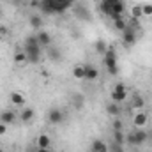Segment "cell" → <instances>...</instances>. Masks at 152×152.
<instances>
[{"label":"cell","mask_w":152,"mask_h":152,"mask_svg":"<svg viewBox=\"0 0 152 152\" xmlns=\"http://www.w3.org/2000/svg\"><path fill=\"white\" fill-rule=\"evenodd\" d=\"M76 0H41V11L42 14H60L71 9Z\"/></svg>","instance_id":"6da1fadb"},{"label":"cell","mask_w":152,"mask_h":152,"mask_svg":"<svg viewBox=\"0 0 152 152\" xmlns=\"http://www.w3.org/2000/svg\"><path fill=\"white\" fill-rule=\"evenodd\" d=\"M127 99V87L124 85V83H117L113 87V90H112V101L113 103H124Z\"/></svg>","instance_id":"7a4b0ae2"},{"label":"cell","mask_w":152,"mask_h":152,"mask_svg":"<svg viewBox=\"0 0 152 152\" xmlns=\"http://www.w3.org/2000/svg\"><path fill=\"white\" fill-rule=\"evenodd\" d=\"M41 50H42V48H39V46H28V44H25L23 51H25V55H27V62H30V64H39V62H41Z\"/></svg>","instance_id":"3957f363"},{"label":"cell","mask_w":152,"mask_h":152,"mask_svg":"<svg viewBox=\"0 0 152 152\" xmlns=\"http://www.w3.org/2000/svg\"><path fill=\"white\" fill-rule=\"evenodd\" d=\"M103 62H104L106 69H113V67H118V60H117V51H115L113 46H108L106 53L103 55Z\"/></svg>","instance_id":"277c9868"},{"label":"cell","mask_w":152,"mask_h":152,"mask_svg":"<svg viewBox=\"0 0 152 152\" xmlns=\"http://www.w3.org/2000/svg\"><path fill=\"white\" fill-rule=\"evenodd\" d=\"M122 44L127 46V48H131V46L136 44V30H134V27L129 25V23H127V28L122 32Z\"/></svg>","instance_id":"5b68a950"},{"label":"cell","mask_w":152,"mask_h":152,"mask_svg":"<svg viewBox=\"0 0 152 152\" xmlns=\"http://www.w3.org/2000/svg\"><path fill=\"white\" fill-rule=\"evenodd\" d=\"M48 122L50 124H53V126H57V124H60L62 120H64V112L62 110H58V108H51L50 112H48Z\"/></svg>","instance_id":"8992f818"},{"label":"cell","mask_w":152,"mask_h":152,"mask_svg":"<svg viewBox=\"0 0 152 152\" xmlns=\"http://www.w3.org/2000/svg\"><path fill=\"white\" fill-rule=\"evenodd\" d=\"M147 122H149V117L145 112H138V113L133 115V126L136 129H142V127H147Z\"/></svg>","instance_id":"52a82bcc"},{"label":"cell","mask_w":152,"mask_h":152,"mask_svg":"<svg viewBox=\"0 0 152 152\" xmlns=\"http://www.w3.org/2000/svg\"><path fill=\"white\" fill-rule=\"evenodd\" d=\"M73 9H75L76 20H83V21H88V20H90V12H88V9H87L85 5L75 4V5H73Z\"/></svg>","instance_id":"ba28073f"},{"label":"cell","mask_w":152,"mask_h":152,"mask_svg":"<svg viewBox=\"0 0 152 152\" xmlns=\"http://www.w3.org/2000/svg\"><path fill=\"white\" fill-rule=\"evenodd\" d=\"M36 36H37V41H39V46H41V48L51 46V36H50L46 30H39Z\"/></svg>","instance_id":"9c48e42d"},{"label":"cell","mask_w":152,"mask_h":152,"mask_svg":"<svg viewBox=\"0 0 152 152\" xmlns=\"http://www.w3.org/2000/svg\"><path fill=\"white\" fill-rule=\"evenodd\" d=\"M112 20H113L115 30H118V32H124V30L127 28V21L124 20V16H122V14H113V16H112Z\"/></svg>","instance_id":"30bf717a"},{"label":"cell","mask_w":152,"mask_h":152,"mask_svg":"<svg viewBox=\"0 0 152 152\" xmlns=\"http://www.w3.org/2000/svg\"><path fill=\"white\" fill-rule=\"evenodd\" d=\"M110 4H112L110 16H113V14H124V11H126V2L124 0H110Z\"/></svg>","instance_id":"8fae6325"},{"label":"cell","mask_w":152,"mask_h":152,"mask_svg":"<svg viewBox=\"0 0 152 152\" xmlns=\"http://www.w3.org/2000/svg\"><path fill=\"white\" fill-rule=\"evenodd\" d=\"M46 57H48L51 62H58V60L62 58V53H60V50H58L57 46H48V48H46Z\"/></svg>","instance_id":"7c38bea8"},{"label":"cell","mask_w":152,"mask_h":152,"mask_svg":"<svg viewBox=\"0 0 152 152\" xmlns=\"http://www.w3.org/2000/svg\"><path fill=\"white\" fill-rule=\"evenodd\" d=\"M9 99H11V103H12L14 106H20V108H23V106H25V103H27L25 96H23V94H20V92H11Z\"/></svg>","instance_id":"4fadbf2b"},{"label":"cell","mask_w":152,"mask_h":152,"mask_svg":"<svg viewBox=\"0 0 152 152\" xmlns=\"http://www.w3.org/2000/svg\"><path fill=\"white\" fill-rule=\"evenodd\" d=\"M14 120H16V113H14V112H11V110L0 112V122H2V124L9 126V124H12Z\"/></svg>","instance_id":"5bb4252c"},{"label":"cell","mask_w":152,"mask_h":152,"mask_svg":"<svg viewBox=\"0 0 152 152\" xmlns=\"http://www.w3.org/2000/svg\"><path fill=\"white\" fill-rule=\"evenodd\" d=\"M131 106L142 112V110H143V106H145V99H143L138 92H134V94H133V97H131Z\"/></svg>","instance_id":"9a60e30c"},{"label":"cell","mask_w":152,"mask_h":152,"mask_svg":"<svg viewBox=\"0 0 152 152\" xmlns=\"http://www.w3.org/2000/svg\"><path fill=\"white\" fill-rule=\"evenodd\" d=\"M97 76H99V71H97L96 66H90V64L85 66V80L94 81V80H97Z\"/></svg>","instance_id":"2e32d148"},{"label":"cell","mask_w":152,"mask_h":152,"mask_svg":"<svg viewBox=\"0 0 152 152\" xmlns=\"http://www.w3.org/2000/svg\"><path fill=\"white\" fill-rule=\"evenodd\" d=\"M133 133H134V136H136L138 147H140V145H143V143H145V142L149 140V133H147V131H145L143 127H142V129H134Z\"/></svg>","instance_id":"e0dca14e"},{"label":"cell","mask_w":152,"mask_h":152,"mask_svg":"<svg viewBox=\"0 0 152 152\" xmlns=\"http://www.w3.org/2000/svg\"><path fill=\"white\" fill-rule=\"evenodd\" d=\"M120 112H122V110H120V104H118V103H113V101H112V103H110V104H106V113L110 115V117H120Z\"/></svg>","instance_id":"ac0fdd59"},{"label":"cell","mask_w":152,"mask_h":152,"mask_svg":"<svg viewBox=\"0 0 152 152\" xmlns=\"http://www.w3.org/2000/svg\"><path fill=\"white\" fill-rule=\"evenodd\" d=\"M34 115H36V112H34L32 108H23V110H21V113H20V120H21V122H25V124H28V122L34 118Z\"/></svg>","instance_id":"d6986e66"},{"label":"cell","mask_w":152,"mask_h":152,"mask_svg":"<svg viewBox=\"0 0 152 152\" xmlns=\"http://www.w3.org/2000/svg\"><path fill=\"white\" fill-rule=\"evenodd\" d=\"M90 151L92 152H108V145L103 140H94L92 145H90Z\"/></svg>","instance_id":"ffe728a7"},{"label":"cell","mask_w":152,"mask_h":152,"mask_svg":"<svg viewBox=\"0 0 152 152\" xmlns=\"http://www.w3.org/2000/svg\"><path fill=\"white\" fill-rule=\"evenodd\" d=\"M50 145H51L50 136H48L46 133L39 134V138H37V149H50Z\"/></svg>","instance_id":"44dd1931"},{"label":"cell","mask_w":152,"mask_h":152,"mask_svg":"<svg viewBox=\"0 0 152 152\" xmlns=\"http://www.w3.org/2000/svg\"><path fill=\"white\" fill-rule=\"evenodd\" d=\"M94 48H96V51H97L99 55H104L106 50H108V44L104 42V39H97V41L94 42Z\"/></svg>","instance_id":"7402d4cb"},{"label":"cell","mask_w":152,"mask_h":152,"mask_svg":"<svg viewBox=\"0 0 152 152\" xmlns=\"http://www.w3.org/2000/svg\"><path fill=\"white\" fill-rule=\"evenodd\" d=\"M83 104H85V97H83V94H75V96H73V106H75L76 110H81Z\"/></svg>","instance_id":"603a6c76"},{"label":"cell","mask_w":152,"mask_h":152,"mask_svg":"<svg viewBox=\"0 0 152 152\" xmlns=\"http://www.w3.org/2000/svg\"><path fill=\"white\" fill-rule=\"evenodd\" d=\"M73 76L76 80H85V66H75L73 67Z\"/></svg>","instance_id":"cb8c5ba5"},{"label":"cell","mask_w":152,"mask_h":152,"mask_svg":"<svg viewBox=\"0 0 152 152\" xmlns=\"http://www.w3.org/2000/svg\"><path fill=\"white\" fill-rule=\"evenodd\" d=\"M30 27L34 28V30H41V27H42V20H41V16H30Z\"/></svg>","instance_id":"d4e9b609"},{"label":"cell","mask_w":152,"mask_h":152,"mask_svg":"<svg viewBox=\"0 0 152 152\" xmlns=\"http://www.w3.org/2000/svg\"><path fill=\"white\" fill-rule=\"evenodd\" d=\"M99 9H101V12H103V14L110 16V12H112V4H110V0H101Z\"/></svg>","instance_id":"484cf974"},{"label":"cell","mask_w":152,"mask_h":152,"mask_svg":"<svg viewBox=\"0 0 152 152\" xmlns=\"http://www.w3.org/2000/svg\"><path fill=\"white\" fill-rule=\"evenodd\" d=\"M113 142L118 145H124L126 143V134L122 131H113Z\"/></svg>","instance_id":"4316f807"},{"label":"cell","mask_w":152,"mask_h":152,"mask_svg":"<svg viewBox=\"0 0 152 152\" xmlns=\"http://www.w3.org/2000/svg\"><path fill=\"white\" fill-rule=\"evenodd\" d=\"M14 62H16V64H27V55H25L23 50L14 53Z\"/></svg>","instance_id":"83f0119b"},{"label":"cell","mask_w":152,"mask_h":152,"mask_svg":"<svg viewBox=\"0 0 152 152\" xmlns=\"http://www.w3.org/2000/svg\"><path fill=\"white\" fill-rule=\"evenodd\" d=\"M131 18H134V20L143 18V14H142V5H133V9H131Z\"/></svg>","instance_id":"f1b7e54d"},{"label":"cell","mask_w":152,"mask_h":152,"mask_svg":"<svg viewBox=\"0 0 152 152\" xmlns=\"http://www.w3.org/2000/svg\"><path fill=\"white\" fill-rule=\"evenodd\" d=\"M142 14L151 18L152 16V4H142Z\"/></svg>","instance_id":"f546056e"},{"label":"cell","mask_w":152,"mask_h":152,"mask_svg":"<svg viewBox=\"0 0 152 152\" xmlns=\"http://www.w3.org/2000/svg\"><path fill=\"white\" fill-rule=\"evenodd\" d=\"M126 143H129L131 147H133V145H134V147H138V142H136V136H134V133H133V131L126 136Z\"/></svg>","instance_id":"4dcf8cb0"},{"label":"cell","mask_w":152,"mask_h":152,"mask_svg":"<svg viewBox=\"0 0 152 152\" xmlns=\"http://www.w3.org/2000/svg\"><path fill=\"white\" fill-rule=\"evenodd\" d=\"M112 127H113V131H122L124 129V124H122V120L118 117H115L113 122H112Z\"/></svg>","instance_id":"1f68e13d"},{"label":"cell","mask_w":152,"mask_h":152,"mask_svg":"<svg viewBox=\"0 0 152 152\" xmlns=\"http://www.w3.org/2000/svg\"><path fill=\"white\" fill-rule=\"evenodd\" d=\"M110 147H112V152H124V149H122V145H118V143H112V145H110Z\"/></svg>","instance_id":"d6a6232c"},{"label":"cell","mask_w":152,"mask_h":152,"mask_svg":"<svg viewBox=\"0 0 152 152\" xmlns=\"http://www.w3.org/2000/svg\"><path fill=\"white\" fill-rule=\"evenodd\" d=\"M30 7L32 9H41V0H30Z\"/></svg>","instance_id":"836d02e7"},{"label":"cell","mask_w":152,"mask_h":152,"mask_svg":"<svg viewBox=\"0 0 152 152\" xmlns=\"http://www.w3.org/2000/svg\"><path fill=\"white\" fill-rule=\"evenodd\" d=\"M5 133H7V126L0 122V136H2V134H5Z\"/></svg>","instance_id":"e575fe53"},{"label":"cell","mask_w":152,"mask_h":152,"mask_svg":"<svg viewBox=\"0 0 152 152\" xmlns=\"http://www.w3.org/2000/svg\"><path fill=\"white\" fill-rule=\"evenodd\" d=\"M9 34V28L7 27H0V36H7Z\"/></svg>","instance_id":"d590c367"},{"label":"cell","mask_w":152,"mask_h":152,"mask_svg":"<svg viewBox=\"0 0 152 152\" xmlns=\"http://www.w3.org/2000/svg\"><path fill=\"white\" fill-rule=\"evenodd\" d=\"M36 152H50V149H37Z\"/></svg>","instance_id":"8d00e7d4"},{"label":"cell","mask_w":152,"mask_h":152,"mask_svg":"<svg viewBox=\"0 0 152 152\" xmlns=\"http://www.w3.org/2000/svg\"><path fill=\"white\" fill-rule=\"evenodd\" d=\"M149 140H151V142H152V131H151V133H149Z\"/></svg>","instance_id":"74e56055"},{"label":"cell","mask_w":152,"mask_h":152,"mask_svg":"<svg viewBox=\"0 0 152 152\" xmlns=\"http://www.w3.org/2000/svg\"><path fill=\"white\" fill-rule=\"evenodd\" d=\"M0 18H2V12H0Z\"/></svg>","instance_id":"f35d334b"},{"label":"cell","mask_w":152,"mask_h":152,"mask_svg":"<svg viewBox=\"0 0 152 152\" xmlns=\"http://www.w3.org/2000/svg\"><path fill=\"white\" fill-rule=\"evenodd\" d=\"M0 152H4V151H0Z\"/></svg>","instance_id":"ab89813d"}]
</instances>
